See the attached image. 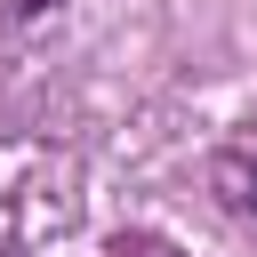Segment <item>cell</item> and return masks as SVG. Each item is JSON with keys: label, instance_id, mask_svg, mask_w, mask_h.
I'll return each mask as SVG.
<instances>
[{"label": "cell", "instance_id": "obj_1", "mask_svg": "<svg viewBox=\"0 0 257 257\" xmlns=\"http://www.w3.org/2000/svg\"><path fill=\"white\" fill-rule=\"evenodd\" d=\"M80 225V161L56 137H0V249H32Z\"/></svg>", "mask_w": 257, "mask_h": 257}, {"label": "cell", "instance_id": "obj_2", "mask_svg": "<svg viewBox=\"0 0 257 257\" xmlns=\"http://www.w3.org/2000/svg\"><path fill=\"white\" fill-rule=\"evenodd\" d=\"M209 193H217L241 225H257V153H217V161H209Z\"/></svg>", "mask_w": 257, "mask_h": 257}, {"label": "cell", "instance_id": "obj_3", "mask_svg": "<svg viewBox=\"0 0 257 257\" xmlns=\"http://www.w3.org/2000/svg\"><path fill=\"white\" fill-rule=\"evenodd\" d=\"M104 257H177V241H169V233H153V225H128V233H112V241H104Z\"/></svg>", "mask_w": 257, "mask_h": 257}, {"label": "cell", "instance_id": "obj_4", "mask_svg": "<svg viewBox=\"0 0 257 257\" xmlns=\"http://www.w3.org/2000/svg\"><path fill=\"white\" fill-rule=\"evenodd\" d=\"M0 8H8V16H48L56 0H0Z\"/></svg>", "mask_w": 257, "mask_h": 257}, {"label": "cell", "instance_id": "obj_5", "mask_svg": "<svg viewBox=\"0 0 257 257\" xmlns=\"http://www.w3.org/2000/svg\"><path fill=\"white\" fill-rule=\"evenodd\" d=\"M0 257H24V249H0Z\"/></svg>", "mask_w": 257, "mask_h": 257}]
</instances>
